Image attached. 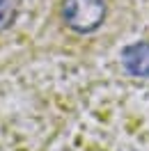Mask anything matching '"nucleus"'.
<instances>
[{"label":"nucleus","instance_id":"nucleus-1","mask_svg":"<svg viewBox=\"0 0 149 151\" xmlns=\"http://www.w3.org/2000/svg\"><path fill=\"white\" fill-rule=\"evenodd\" d=\"M60 14L69 30L78 35H90L103 25L108 7L106 0H62Z\"/></svg>","mask_w":149,"mask_h":151},{"label":"nucleus","instance_id":"nucleus-2","mask_svg":"<svg viewBox=\"0 0 149 151\" xmlns=\"http://www.w3.org/2000/svg\"><path fill=\"white\" fill-rule=\"evenodd\" d=\"M122 64L131 76L149 78V44L138 41V44L126 46L122 50Z\"/></svg>","mask_w":149,"mask_h":151},{"label":"nucleus","instance_id":"nucleus-3","mask_svg":"<svg viewBox=\"0 0 149 151\" xmlns=\"http://www.w3.org/2000/svg\"><path fill=\"white\" fill-rule=\"evenodd\" d=\"M16 19V5L14 0H0V30L9 28Z\"/></svg>","mask_w":149,"mask_h":151}]
</instances>
